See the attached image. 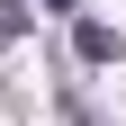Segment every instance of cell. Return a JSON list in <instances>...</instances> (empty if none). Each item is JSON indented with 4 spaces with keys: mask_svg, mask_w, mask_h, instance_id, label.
Returning a JSON list of instances; mask_svg holds the SVG:
<instances>
[{
    "mask_svg": "<svg viewBox=\"0 0 126 126\" xmlns=\"http://www.w3.org/2000/svg\"><path fill=\"white\" fill-rule=\"evenodd\" d=\"M27 36V0H0V45H18Z\"/></svg>",
    "mask_w": 126,
    "mask_h": 126,
    "instance_id": "cell-2",
    "label": "cell"
},
{
    "mask_svg": "<svg viewBox=\"0 0 126 126\" xmlns=\"http://www.w3.org/2000/svg\"><path fill=\"white\" fill-rule=\"evenodd\" d=\"M45 9H72V0H45Z\"/></svg>",
    "mask_w": 126,
    "mask_h": 126,
    "instance_id": "cell-3",
    "label": "cell"
},
{
    "mask_svg": "<svg viewBox=\"0 0 126 126\" xmlns=\"http://www.w3.org/2000/svg\"><path fill=\"white\" fill-rule=\"evenodd\" d=\"M72 45H81V63H117V36H108L99 18H81V36H72Z\"/></svg>",
    "mask_w": 126,
    "mask_h": 126,
    "instance_id": "cell-1",
    "label": "cell"
}]
</instances>
